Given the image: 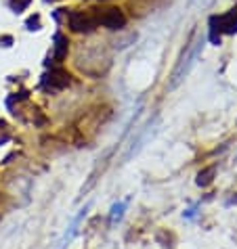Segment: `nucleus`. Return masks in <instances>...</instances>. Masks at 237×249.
I'll list each match as a JSON object with an SVG mask.
<instances>
[{"label": "nucleus", "instance_id": "1", "mask_svg": "<svg viewBox=\"0 0 237 249\" xmlns=\"http://www.w3.org/2000/svg\"><path fill=\"white\" fill-rule=\"evenodd\" d=\"M200 50H202V38H200V40H195L193 44L185 49V52L181 55V61L176 63L174 71H172V80H170V84H168V88H170V90L176 88V86H179L183 80H185V76L191 71V67L195 65L197 57H200Z\"/></svg>", "mask_w": 237, "mask_h": 249}, {"label": "nucleus", "instance_id": "2", "mask_svg": "<svg viewBox=\"0 0 237 249\" xmlns=\"http://www.w3.org/2000/svg\"><path fill=\"white\" fill-rule=\"evenodd\" d=\"M42 86L51 92H57V90H63L65 86H69V76L61 69H52L49 76H44L42 80Z\"/></svg>", "mask_w": 237, "mask_h": 249}, {"label": "nucleus", "instance_id": "3", "mask_svg": "<svg viewBox=\"0 0 237 249\" xmlns=\"http://www.w3.org/2000/svg\"><path fill=\"white\" fill-rule=\"evenodd\" d=\"M99 21L88 13H69V28L74 32H90Z\"/></svg>", "mask_w": 237, "mask_h": 249}, {"label": "nucleus", "instance_id": "4", "mask_svg": "<svg viewBox=\"0 0 237 249\" xmlns=\"http://www.w3.org/2000/svg\"><path fill=\"white\" fill-rule=\"evenodd\" d=\"M97 21L103 23L105 28H109V30H120L122 25L126 23V17L122 15L120 9H107V11L103 13V15L97 17Z\"/></svg>", "mask_w": 237, "mask_h": 249}, {"label": "nucleus", "instance_id": "5", "mask_svg": "<svg viewBox=\"0 0 237 249\" xmlns=\"http://www.w3.org/2000/svg\"><path fill=\"white\" fill-rule=\"evenodd\" d=\"M88 207H90V205H84V210H80V214H78V218H76L74 222H71V226H69V232H65V234H63V239L59 241V247H57V249H65V247H68V243H69V241L76 237V232H78V224H80V220L84 218V214L88 212Z\"/></svg>", "mask_w": 237, "mask_h": 249}, {"label": "nucleus", "instance_id": "6", "mask_svg": "<svg viewBox=\"0 0 237 249\" xmlns=\"http://www.w3.org/2000/svg\"><path fill=\"white\" fill-rule=\"evenodd\" d=\"M68 55V38L63 33H57L55 36V59L61 61V59Z\"/></svg>", "mask_w": 237, "mask_h": 249}, {"label": "nucleus", "instance_id": "7", "mask_svg": "<svg viewBox=\"0 0 237 249\" xmlns=\"http://www.w3.org/2000/svg\"><path fill=\"white\" fill-rule=\"evenodd\" d=\"M214 174H216V167L214 166H210L206 167V170H202L200 174H197V186H210L212 184V180H214Z\"/></svg>", "mask_w": 237, "mask_h": 249}, {"label": "nucleus", "instance_id": "8", "mask_svg": "<svg viewBox=\"0 0 237 249\" xmlns=\"http://www.w3.org/2000/svg\"><path fill=\"white\" fill-rule=\"evenodd\" d=\"M124 210H126V201H120V203H114L111 207V214H109V222L111 224H118L124 216Z\"/></svg>", "mask_w": 237, "mask_h": 249}, {"label": "nucleus", "instance_id": "9", "mask_svg": "<svg viewBox=\"0 0 237 249\" xmlns=\"http://www.w3.org/2000/svg\"><path fill=\"white\" fill-rule=\"evenodd\" d=\"M9 140H11V130H9V126L0 119V145L9 143Z\"/></svg>", "mask_w": 237, "mask_h": 249}, {"label": "nucleus", "instance_id": "10", "mask_svg": "<svg viewBox=\"0 0 237 249\" xmlns=\"http://www.w3.org/2000/svg\"><path fill=\"white\" fill-rule=\"evenodd\" d=\"M233 203H237V197H233V199H229V201H227V205H233Z\"/></svg>", "mask_w": 237, "mask_h": 249}]
</instances>
